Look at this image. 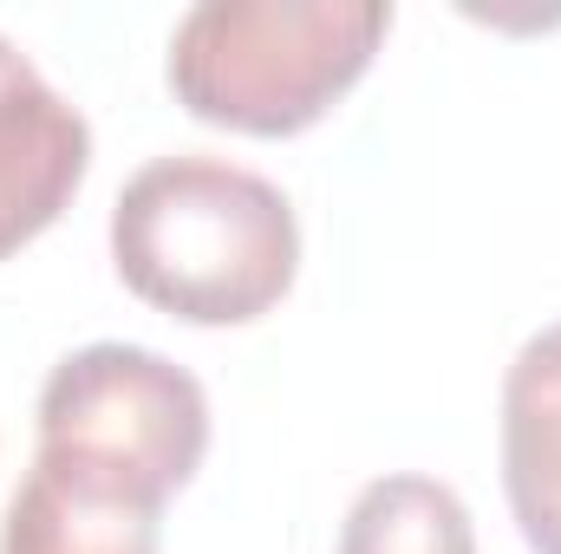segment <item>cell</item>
Wrapping results in <instances>:
<instances>
[{"label":"cell","instance_id":"obj_1","mask_svg":"<svg viewBox=\"0 0 561 554\" xmlns=\"http://www.w3.org/2000/svg\"><path fill=\"white\" fill-rule=\"evenodd\" d=\"M118 280L170 320L249 326L294 287L300 222L268 176L222 157H157L112 209Z\"/></svg>","mask_w":561,"mask_h":554},{"label":"cell","instance_id":"obj_3","mask_svg":"<svg viewBox=\"0 0 561 554\" xmlns=\"http://www.w3.org/2000/svg\"><path fill=\"white\" fill-rule=\"evenodd\" d=\"M209 450L203 385L150 346L99 339L53 366L39 392V450L46 463L92 476L118 496L170 503Z\"/></svg>","mask_w":561,"mask_h":554},{"label":"cell","instance_id":"obj_4","mask_svg":"<svg viewBox=\"0 0 561 554\" xmlns=\"http://www.w3.org/2000/svg\"><path fill=\"white\" fill-rule=\"evenodd\" d=\"M92 131L46 72L0 33V262L46 235L85 183Z\"/></svg>","mask_w":561,"mask_h":554},{"label":"cell","instance_id":"obj_6","mask_svg":"<svg viewBox=\"0 0 561 554\" xmlns=\"http://www.w3.org/2000/svg\"><path fill=\"white\" fill-rule=\"evenodd\" d=\"M163 509L118 496L92 476H72L33 457L20 496L7 503L0 554H157Z\"/></svg>","mask_w":561,"mask_h":554},{"label":"cell","instance_id":"obj_5","mask_svg":"<svg viewBox=\"0 0 561 554\" xmlns=\"http://www.w3.org/2000/svg\"><path fill=\"white\" fill-rule=\"evenodd\" d=\"M503 489L536 554H561V320L542 326L503 379Z\"/></svg>","mask_w":561,"mask_h":554},{"label":"cell","instance_id":"obj_2","mask_svg":"<svg viewBox=\"0 0 561 554\" xmlns=\"http://www.w3.org/2000/svg\"><path fill=\"white\" fill-rule=\"evenodd\" d=\"M386 26V0H203L170 33V92L203 125L294 138L353 92Z\"/></svg>","mask_w":561,"mask_h":554},{"label":"cell","instance_id":"obj_7","mask_svg":"<svg viewBox=\"0 0 561 554\" xmlns=\"http://www.w3.org/2000/svg\"><path fill=\"white\" fill-rule=\"evenodd\" d=\"M340 554H477L470 509L437 476H379L346 509Z\"/></svg>","mask_w":561,"mask_h":554}]
</instances>
